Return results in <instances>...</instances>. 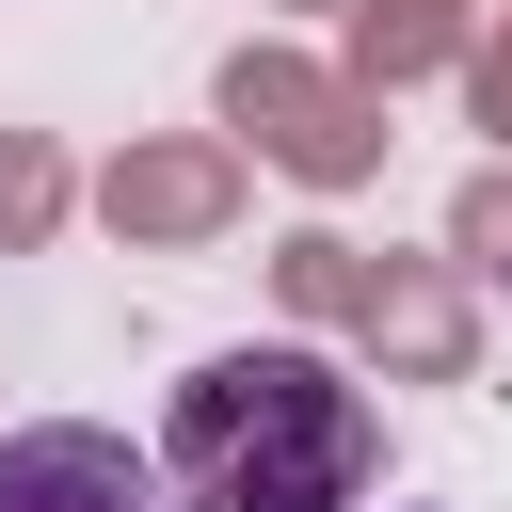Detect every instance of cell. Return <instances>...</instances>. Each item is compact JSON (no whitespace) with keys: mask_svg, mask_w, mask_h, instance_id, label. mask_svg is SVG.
I'll return each mask as SVG.
<instances>
[{"mask_svg":"<svg viewBox=\"0 0 512 512\" xmlns=\"http://www.w3.org/2000/svg\"><path fill=\"white\" fill-rule=\"evenodd\" d=\"M160 496L176 512H352L384 480V400L320 336H240L160 400Z\"/></svg>","mask_w":512,"mask_h":512,"instance_id":"cell-1","label":"cell"},{"mask_svg":"<svg viewBox=\"0 0 512 512\" xmlns=\"http://www.w3.org/2000/svg\"><path fill=\"white\" fill-rule=\"evenodd\" d=\"M208 128L240 144V160H272L288 192H368L384 176V96L368 80H336V48H288V32H240L224 64H208Z\"/></svg>","mask_w":512,"mask_h":512,"instance_id":"cell-2","label":"cell"},{"mask_svg":"<svg viewBox=\"0 0 512 512\" xmlns=\"http://www.w3.org/2000/svg\"><path fill=\"white\" fill-rule=\"evenodd\" d=\"M80 208H96L128 256H208V240H240L256 160H240L224 128H128V144L80 176Z\"/></svg>","mask_w":512,"mask_h":512,"instance_id":"cell-3","label":"cell"},{"mask_svg":"<svg viewBox=\"0 0 512 512\" xmlns=\"http://www.w3.org/2000/svg\"><path fill=\"white\" fill-rule=\"evenodd\" d=\"M352 368L368 384H464L480 368V288L448 272V256H400V240H368V288H352Z\"/></svg>","mask_w":512,"mask_h":512,"instance_id":"cell-4","label":"cell"},{"mask_svg":"<svg viewBox=\"0 0 512 512\" xmlns=\"http://www.w3.org/2000/svg\"><path fill=\"white\" fill-rule=\"evenodd\" d=\"M0 512H176V496H160V464L128 432L32 416V432H0Z\"/></svg>","mask_w":512,"mask_h":512,"instance_id":"cell-5","label":"cell"},{"mask_svg":"<svg viewBox=\"0 0 512 512\" xmlns=\"http://www.w3.org/2000/svg\"><path fill=\"white\" fill-rule=\"evenodd\" d=\"M464 32H480L464 0H352V16H336V80H368V96L400 112L416 80H448V64H464Z\"/></svg>","mask_w":512,"mask_h":512,"instance_id":"cell-6","label":"cell"},{"mask_svg":"<svg viewBox=\"0 0 512 512\" xmlns=\"http://www.w3.org/2000/svg\"><path fill=\"white\" fill-rule=\"evenodd\" d=\"M80 224V160H64V128H0V256H48Z\"/></svg>","mask_w":512,"mask_h":512,"instance_id":"cell-7","label":"cell"},{"mask_svg":"<svg viewBox=\"0 0 512 512\" xmlns=\"http://www.w3.org/2000/svg\"><path fill=\"white\" fill-rule=\"evenodd\" d=\"M352 288H368V240H352V224H288V240H272V304H288V336H336Z\"/></svg>","mask_w":512,"mask_h":512,"instance_id":"cell-8","label":"cell"},{"mask_svg":"<svg viewBox=\"0 0 512 512\" xmlns=\"http://www.w3.org/2000/svg\"><path fill=\"white\" fill-rule=\"evenodd\" d=\"M432 256H448L480 304H512V160H480V176L448 192V240H432Z\"/></svg>","mask_w":512,"mask_h":512,"instance_id":"cell-9","label":"cell"},{"mask_svg":"<svg viewBox=\"0 0 512 512\" xmlns=\"http://www.w3.org/2000/svg\"><path fill=\"white\" fill-rule=\"evenodd\" d=\"M464 128H496V160H512V0H480V32H464Z\"/></svg>","mask_w":512,"mask_h":512,"instance_id":"cell-10","label":"cell"},{"mask_svg":"<svg viewBox=\"0 0 512 512\" xmlns=\"http://www.w3.org/2000/svg\"><path fill=\"white\" fill-rule=\"evenodd\" d=\"M272 16H352V0H272Z\"/></svg>","mask_w":512,"mask_h":512,"instance_id":"cell-11","label":"cell"},{"mask_svg":"<svg viewBox=\"0 0 512 512\" xmlns=\"http://www.w3.org/2000/svg\"><path fill=\"white\" fill-rule=\"evenodd\" d=\"M464 16H480V0H464Z\"/></svg>","mask_w":512,"mask_h":512,"instance_id":"cell-12","label":"cell"}]
</instances>
